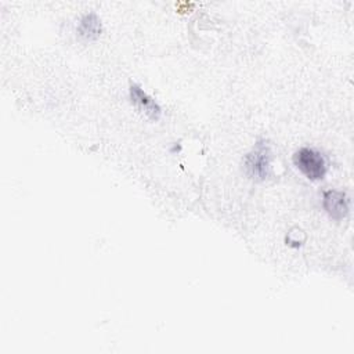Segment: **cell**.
Wrapping results in <instances>:
<instances>
[{"label":"cell","instance_id":"obj_1","mask_svg":"<svg viewBox=\"0 0 354 354\" xmlns=\"http://www.w3.org/2000/svg\"><path fill=\"white\" fill-rule=\"evenodd\" d=\"M272 151L266 140H259L243 158V171L254 181H264L271 176Z\"/></svg>","mask_w":354,"mask_h":354},{"label":"cell","instance_id":"obj_2","mask_svg":"<svg viewBox=\"0 0 354 354\" xmlns=\"http://www.w3.org/2000/svg\"><path fill=\"white\" fill-rule=\"evenodd\" d=\"M293 165L311 181L322 180L328 170L324 155L310 147H301L293 153Z\"/></svg>","mask_w":354,"mask_h":354},{"label":"cell","instance_id":"obj_3","mask_svg":"<svg viewBox=\"0 0 354 354\" xmlns=\"http://www.w3.org/2000/svg\"><path fill=\"white\" fill-rule=\"evenodd\" d=\"M129 97L130 101L152 122H158L162 116V108L160 105L151 97L148 95L141 86L133 83L129 87Z\"/></svg>","mask_w":354,"mask_h":354},{"label":"cell","instance_id":"obj_4","mask_svg":"<svg viewBox=\"0 0 354 354\" xmlns=\"http://www.w3.org/2000/svg\"><path fill=\"white\" fill-rule=\"evenodd\" d=\"M322 206L328 216L336 221H340L344 217H347L350 210L347 195L343 191L337 189H329L324 192Z\"/></svg>","mask_w":354,"mask_h":354},{"label":"cell","instance_id":"obj_5","mask_svg":"<svg viewBox=\"0 0 354 354\" xmlns=\"http://www.w3.org/2000/svg\"><path fill=\"white\" fill-rule=\"evenodd\" d=\"M102 33V24L95 12L84 14L77 24V35L86 41H95Z\"/></svg>","mask_w":354,"mask_h":354}]
</instances>
